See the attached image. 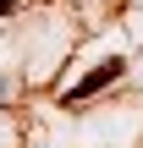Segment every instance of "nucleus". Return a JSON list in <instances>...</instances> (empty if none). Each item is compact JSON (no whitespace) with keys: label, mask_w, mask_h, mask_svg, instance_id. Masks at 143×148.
<instances>
[{"label":"nucleus","mask_w":143,"mask_h":148,"mask_svg":"<svg viewBox=\"0 0 143 148\" xmlns=\"http://www.w3.org/2000/svg\"><path fill=\"white\" fill-rule=\"evenodd\" d=\"M127 77V55H105L94 71H83V82H72V88H61V104H88V99H99V93H110L116 82Z\"/></svg>","instance_id":"obj_1"},{"label":"nucleus","mask_w":143,"mask_h":148,"mask_svg":"<svg viewBox=\"0 0 143 148\" xmlns=\"http://www.w3.org/2000/svg\"><path fill=\"white\" fill-rule=\"evenodd\" d=\"M11 11H17V0H0V16H11Z\"/></svg>","instance_id":"obj_2"},{"label":"nucleus","mask_w":143,"mask_h":148,"mask_svg":"<svg viewBox=\"0 0 143 148\" xmlns=\"http://www.w3.org/2000/svg\"><path fill=\"white\" fill-rule=\"evenodd\" d=\"M0 104H6V82H0Z\"/></svg>","instance_id":"obj_3"}]
</instances>
